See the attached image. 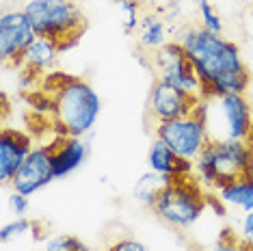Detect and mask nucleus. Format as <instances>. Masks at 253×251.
Here are the masks:
<instances>
[{
  "mask_svg": "<svg viewBox=\"0 0 253 251\" xmlns=\"http://www.w3.org/2000/svg\"><path fill=\"white\" fill-rule=\"evenodd\" d=\"M240 245L243 247H253V210L245 214L243 227H240Z\"/></svg>",
  "mask_w": 253,
  "mask_h": 251,
  "instance_id": "obj_23",
  "label": "nucleus"
},
{
  "mask_svg": "<svg viewBox=\"0 0 253 251\" xmlns=\"http://www.w3.org/2000/svg\"><path fill=\"white\" fill-rule=\"evenodd\" d=\"M9 206L13 208L15 216H24L28 212V197L22 195V193H18V191H13L9 195Z\"/></svg>",
  "mask_w": 253,
  "mask_h": 251,
  "instance_id": "obj_24",
  "label": "nucleus"
},
{
  "mask_svg": "<svg viewBox=\"0 0 253 251\" xmlns=\"http://www.w3.org/2000/svg\"><path fill=\"white\" fill-rule=\"evenodd\" d=\"M108 251H149V249L136 238H122V241L113 243V247Z\"/></svg>",
  "mask_w": 253,
  "mask_h": 251,
  "instance_id": "obj_25",
  "label": "nucleus"
},
{
  "mask_svg": "<svg viewBox=\"0 0 253 251\" xmlns=\"http://www.w3.org/2000/svg\"><path fill=\"white\" fill-rule=\"evenodd\" d=\"M210 2V0H197V7H199V4H208Z\"/></svg>",
  "mask_w": 253,
  "mask_h": 251,
  "instance_id": "obj_27",
  "label": "nucleus"
},
{
  "mask_svg": "<svg viewBox=\"0 0 253 251\" xmlns=\"http://www.w3.org/2000/svg\"><path fill=\"white\" fill-rule=\"evenodd\" d=\"M201 100L204 98L182 91L175 84H169L158 78L152 87V93H149V111L156 115L158 122H169V119L193 115Z\"/></svg>",
  "mask_w": 253,
  "mask_h": 251,
  "instance_id": "obj_10",
  "label": "nucleus"
},
{
  "mask_svg": "<svg viewBox=\"0 0 253 251\" xmlns=\"http://www.w3.org/2000/svg\"><path fill=\"white\" fill-rule=\"evenodd\" d=\"M253 163V147L247 141H210L204 152L195 158L199 178L206 184L223 186L232 180L249 175Z\"/></svg>",
  "mask_w": 253,
  "mask_h": 251,
  "instance_id": "obj_4",
  "label": "nucleus"
},
{
  "mask_svg": "<svg viewBox=\"0 0 253 251\" xmlns=\"http://www.w3.org/2000/svg\"><path fill=\"white\" fill-rule=\"evenodd\" d=\"M100 111V95L83 78H74L54 95V124L61 136H84L95 126Z\"/></svg>",
  "mask_w": 253,
  "mask_h": 251,
  "instance_id": "obj_3",
  "label": "nucleus"
},
{
  "mask_svg": "<svg viewBox=\"0 0 253 251\" xmlns=\"http://www.w3.org/2000/svg\"><path fill=\"white\" fill-rule=\"evenodd\" d=\"M147 165L154 173L160 175H173V178H182V175H188L193 169V161H186V158H180L177 154L171 150L167 143H163L160 139L152 141L147 152Z\"/></svg>",
  "mask_w": 253,
  "mask_h": 251,
  "instance_id": "obj_14",
  "label": "nucleus"
},
{
  "mask_svg": "<svg viewBox=\"0 0 253 251\" xmlns=\"http://www.w3.org/2000/svg\"><path fill=\"white\" fill-rule=\"evenodd\" d=\"M37 33L24 11H7L0 18V56L13 67L24 65L26 50L35 43Z\"/></svg>",
  "mask_w": 253,
  "mask_h": 251,
  "instance_id": "obj_9",
  "label": "nucleus"
},
{
  "mask_svg": "<svg viewBox=\"0 0 253 251\" xmlns=\"http://www.w3.org/2000/svg\"><path fill=\"white\" fill-rule=\"evenodd\" d=\"M43 251H89V247L80 241L78 236H70V234H61L45 243Z\"/></svg>",
  "mask_w": 253,
  "mask_h": 251,
  "instance_id": "obj_18",
  "label": "nucleus"
},
{
  "mask_svg": "<svg viewBox=\"0 0 253 251\" xmlns=\"http://www.w3.org/2000/svg\"><path fill=\"white\" fill-rule=\"evenodd\" d=\"M193 251H199V249H193Z\"/></svg>",
  "mask_w": 253,
  "mask_h": 251,
  "instance_id": "obj_30",
  "label": "nucleus"
},
{
  "mask_svg": "<svg viewBox=\"0 0 253 251\" xmlns=\"http://www.w3.org/2000/svg\"><path fill=\"white\" fill-rule=\"evenodd\" d=\"M54 180V169H52V158H50V145L43 147H33L28 154L24 165L11 180L13 191L22 193V195H35L43 186H48Z\"/></svg>",
  "mask_w": 253,
  "mask_h": 251,
  "instance_id": "obj_11",
  "label": "nucleus"
},
{
  "mask_svg": "<svg viewBox=\"0 0 253 251\" xmlns=\"http://www.w3.org/2000/svg\"><path fill=\"white\" fill-rule=\"evenodd\" d=\"M245 251H253V247H245Z\"/></svg>",
  "mask_w": 253,
  "mask_h": 251,
  "instance_id": "obj_29",
  "label": "nucleus"
},
{
  "mask_svg": "<svg viewBox=\"0 0 253 251\" xmlns=\"http://www.w3.org/2000/svg\"><path fill=\"white\" fill-rule=\"evenodd\" d=\"M249 178L253 180V163H251V169H249Z\"/></svg>",
  "mask_w": 253,
  "mask_h": 251,
  "instance_id": "obj_28",
  "label": "nucleus"
},
{
  "mask_svg": "<svg viewBox=\"0 0 253 251\" xmlns=\"http://www.w3.org/2000/svg\"><path fill=\"white\" fill-rule=\"evenodd\" d=\"M141 45L143 48H149V50H158L163 48V45L167 43L165 39V24L156 18H145L141 22Z\"/></svg>",
  "mask_w": 253,
  "mask_h": 251,
  "instance_id": "obj_17",
  "label": "nucleus"
},
{
  "mask_svg": "<svg viewBox=\"0 0 253 251\" xmlns=\"http://www.w3.org/2000/svg\"><path fill=\"white\" fill-rule=\"evenodd\" d=\"M33 223L28 219H24V216H18L15 221H11V223H4L2 230H0V238H2L4 243L11 241L13 236H22V234H28L31 232Z\"/></svg>",
  "mask_w": 253,
  "mask_h": 251,
  "instance_id": "obj_19",
  "label": "nucleus"
},
{
  "mask_svg": "<svg viewBox=\"0 0 253 251\" xmlns=\"http://www.w3.org/2000/svg\"><path fill=\"white\" fill-rule=\"evenodd\" d=\"M33 152V139L22 130L2 128L0 132V182L11 184L15 173Z\"/></svg>",
  "mask_w": 253,
  "mask_h": 251,
  "instance_id": "obj_12",
  "label": "nucleus"
},
{
  "mask_svg": "<svg viewBox=\"0 0 253 251\" xmlns=\"http://www.w3.org/2000/svg\"><path fill=\"white\" fill-rule=\"evenodd\" d=\"M156 139L169 145L180 158L195 161L204 152V147L210 143L208 128H206V100L199 102L193 115L158 122Z\"/></svg>",
  "mask_w": 253,
  "mask_h": 251,
  "instance_id": "obj_7",
  "label": "nucleus"
},
{
  "mask_svg": "<svg viewBox=\"0 0 253 251\" xmlns=\"http://www.w3.org/2000/svg\"><path fill=\"white\" fill-rule=\"evenodd\" d=\"M50 158H52L54 178H65L84 163L87 143L80 136H61L56 143H50Z\"/></svg>",
  "mask_w": 253,
  "mask_h": 251,
  "instance_id": "obj_13",
  "label": "nucleus"
},
{
  "mask_svg": "<svg viewBox=\"0 0 253 251\" xmlns=\"http://www.w3.org/2000/svg\"><path fill=\"white\" fill-rule=\"evenodd\" d=\"M59 45L54 42H50V39H43V37H37L35 43L31 45V48L26 50L24 54V65L28 67H35L39 72H45L48 67L54 65L56 56H59Z\"/></svg>",
  "mask_w": 253,
  "mask_h": 251,
  "instance_id": "obj_16",
  "label": "nucleus"
},
{
  "mask_svg": "<svg viewBox=\"0 0 253 251\" xmlns=\"http://www.w3.org/2000/svg\"><path fill=\"white\" fill-rule=\"evenodd\" d=\"M154 63L158 67L160 81L175 84L182 91H188V93L201 98V83L197 78V72H195L193 63L180 42H171L165 43L163 48H158Z\"/></svg>",
  "mask_w": 253,
  "mask_h": 251,
  "instance_id": "obj_8",
  "label": "nucleus"
},
{
  "mask_svg": "<svg viewBox=\"0 0 253 251\" xmlns=\"http://www.w3.org/2000/svg\"><path fill=\"white\" fill-rule=\"evenodd\" d=\"M218 197L232 206L251 212L253 210V180L249 175H243L238 180H232L227 184L218 186Z\"/></svg>",
  "mask_w": 253,
  "mask_h": 251,
  "instance_id": "obj_15",
  "label": "nucleus"
},
{
  "mask_svg": "<svg viewBox=\"0 0 253 251\" xmlns=\"http://www.w3.org/2000/svg\"><path fill=\"white\" fill-rule=\"evenodd\" d=\"M188 178L191 175H182V178H173L169 184H165L156 204L152 206L154 212L165 223L180 227V230L191 227L208 206L201 188Z\"/></svg>",
  "mask_w": 253,
  "mask_h": 251,
  "instance_id": "obj_5",
  "label": "nucleus"
},
{
  "mask_svg": "<svg viewBox=\"0 0 253 251\" xmlns=\"http://www.w3.org/2000/svg\"><path fill=\"white\" fill-rule=\"evenodd\" d=\"M76 76H67V74H63V72H50V74H45V78H43V91L45 93H52L56 95L63 87H67L72 81Z\"/></svg>",
  "mask_w": 253,
  "mask_h": 251,
  "instance_id": "obj_20",
  "label": "nucleus"
},
{
  "mask_svg": "<svg viewBox=\"0 0 253 251\" xmlns=\"http://www.w3.org/2000/svg\"><path fill=\"white\" fill-rule=\"evenodd\" d=\"M117 4L126 11V33H132L136 26L141 24L139 22V4H136V0H117Z\"/></svg>",
  "mask_w": 253,
  "mask_h": 251,
  "instance_id": "obj_22",
  "label": "nucleus"
},
{
  "mask_svg": "<svg viewBox=\"0 0 253 251\" xmlns=\"http://www.w3.org/2000/svg\"><path fill=\"white\" fill-rule=\"evenodd\" d=\"M184 50L191 59L201 83V98H221L227 93H243L249 89L251 74L245 67L240 48L216 33L199 26L182 37Z\"/></svg>",
  "mask_w": 253,
  "mask_h": 251,
  "instance_id": "obj_1",
  "label": "nucleus"
},
{
  "mask_svg": "<svg viewBox=\"0 0 253 251\" xmlns=\"http://www.w3.org/2000/svg\"><path fill=\"white\" fill-rule=\"evenodd\" d=\"M37 37L50 39L59 52L74 48L84 31V20L72 0H31L24 7Z\"/></svg>",
  "mask_w": 253,
  "mask_h": 251,
  "instance_id": "obj_2",
  "label": "nucleus"
},
{
  "mask_svg": "<svg viewBox=\"0 0 253 251\" xmlns=\"http://www.w3.org/2000/svg\"><path fill=\"white\" fill-rule=\"evenodd\" d=\"M199 13H201V20H204V28H208L210 33H216V35H221L223 31V22L218 18V13L214 9H212V4H199Z\"/></svg>",
  "mask_w": 253,
  "mask_h": 251,
  "instance_id": "obj_21",
  "label": "nucleus"
},
{
  "mask_svg": "<svg viewBox=\"0 0 253 251\" xmlns=\"http://www.w3.org/2000/svg\"><path fill=\"white\" fill-rule=\"evenodd\" d=\"M208 251H245V247L240 245V241L232 238V241H221V243L214 245V247L208 249Z\"/></svg>",
  "mask_w": 253,
  "mask_h": 251,
  "instance_id": "obj_26",
  "label": "nucleus"
},
{
  "mask_svg": "<svg viewBox=\"0 0 253 251\" xmlns=\"http://www.w3.org/2000/svg\"><path fill=\"white\" fill-rule=\"evenodd\" d=\"M214 104L206 100V128L208 136L212 130H218V134L212 141H247L253 136V115L251 104L243 93H227L221 98H210Z\"/></svg>",
  "mask_w": 253,
  "mask_h": 251,
  "instance_id": "obj_6",
  "label": "nucleus"
}]
</instances>
